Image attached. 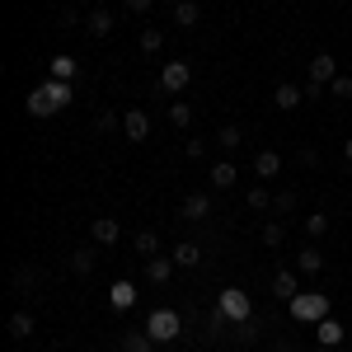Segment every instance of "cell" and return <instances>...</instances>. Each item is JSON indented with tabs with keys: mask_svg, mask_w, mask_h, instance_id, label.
I'll return each instance as SVG.
<instances>
[{
	"mask_svg": "<svg viewBox=\"0 0 352 352\" xmlns=\"http://www.w3.org/2000/svg\"><path fill=\"white\" fill-rule=\"evenodd\" d=\"M94 254H99V249H94V244H80V249H71V272H89L94 268Z\"/></svg>",
	"mask_w": 352,
	"mask_h": 352,
	"instance_id": "e0dca14e",
	"label": "cell"
},
{
	"mask_svg": "<svg viewBox=\"0 0 352 352\" xmlns=\"http://www.w3.org/2000/svg\"><path fill=\"white\" fill-rule=\"evenodd\" d=\"M89 235H94V244H104V249H109V244H118L122 230H118V221H113V217H99L94 226H89Z\"/></svg>",
	"mask_w": 352,
	"mask_h": 352,
	"instance_id": "7c38bea8",
	"label": "cell"
},
{
	"mask_svg": "<svg viewBox=\"0 0 352 352\" xmlns=\"http://www.w3.org/2000/svg\"><path fill=\"white\" fill-rule=\"evenodd\" d=\"M160 47H164L160 28H141V52H160Z\"/></svg>",
	"mask_w": 352,
	"mask_h": 352,
	"instance_id": "d4e9b609",
	"label": "cell"
},
{
	"mask_svg": "<svg viewBox=\"0 0 352 352\" xmlns=\"http://www.w3.org/2000/svg\"><path fill=\"white\" fill-rule=\"evenodd\" d=\"M217 315L221 320H230V324H249V315H254V300H249V292H240V287H226L217 300Z\"/></svg>",
	"mask_w": 352,
	"mask_h": 352,
	"instance_id": "7a4b0ae2",
	"label": "cell"
},
{
	"mask_svg": "<svg viewBox=\"0 0 352 352\" xmlns=\"http://www.w3.org/2000/svg\"><path fill=\"white\" fill-rule=\"evenodd\" d=\"M174 263H179V268H197V263H202V249L184 240L179 249H174Z\"/></svg>",
	"mask_w": 352,
	"mask_h": 352,
	"instance_id": "44dd1931",
	"label": "cell"
},
{
	"mask_svg": "<svg viewBox=\"0 0 352 352\" xmlns=\"http://www.w3.org/2000/svg\"><path fill=\"white\" fill-rule=\"evenodd\" d=\"M169 122H174V127H188L192 109H188V104H169Z\"/></svg>",
	"mask_w": 352,
	"mask_h": 352,
	"instance_id": "f1b7e54d",
	"label": "cell"
},
{
	"mask_svg": "<svg viewBox=\"0 0 352 352\" xmlns=\"http://www.w3.org/2000/svg\"><path fill=\"white\" fill-rule=\"evenodd\" d=\"M122 132H127V141H146V136H151V118H146V109L122 113Z\"/></svg>",
	"mask_w": 352,
	"mask_h": 352,
	"instance_id": "8992f818",
	"label": "cell"
},
{
	"mask_svg": "<svg viewBox=\"0 0 352 352\" xmlns=\"http://www.w3.org/2000/svg\"><path fill=\"white\" fill-rule=\"evenodd\" d=\"M151 5H155V0H127V10H136V14H146Z\"/></svg>",
	"mask_w": 352,
	"mask_h": 352,
	"instance_id": "e575fe53",
	"label": "cell"
},
{
	"mask_svg": "<svg viewBox=\"0 0 352 352\" xmlns=\"http://www.w3.org/2000/svg\"><path fill=\"white\" fill-rule=\"evenodd\" d=\"M85 33H89V38H109L113 33V14L109 10H89V14H85Z\"/></svg>",
	"mask_w": 352,
	"mask_h": 352,
	"instance_id": "8fae6325",
	"label": "cell"
},
{
	"mask_svg": "<svg viewBox=\"0 0 352 352\" xmlns=\"http://www.w3.org/2000/svg\"><path fill=\"white\" fill-rule=\"evenodd\" d=\"M343 333H348V329L338 324L333 315H324V320L315 324V338H320V348H338V343H343Z\"/></svg>",
	"mask_w": 352,
	"mask_h": 352,
	"instance_id": "52a82bcc",
	"label": "cell"
},
{
	"mask_svg": "<svg viewBox=\"0 0 352 352\" xmlns=\"http://www.w3.org/2000/svg\"><path fill=\"white\" fill-rule=\"evenodd\" d=\"M33 315H24V310H19V315H10V338H28V333H33Z\"/></svg>",
	"mask_w": 352,
	"mask_h": 352,
	"instance_id": "7402d4cb",
	"label": "cell"
},
{
	"mask_svg": "<svg viewBox=\"0 0 352 352\" xmlns=\"http://www.w3.org/2000/svg\"><path fill=\"white\" fill-rule=\"evenodd\" d=\"M174 268H179V263H174V254H151V263H146V277L160 287V282H169V272H174Z\"/></svg>",
	"mask_w": 352,
	"mask_h": 352,
	"instance_id": "9c48e42d",
	"label": "cell"
},
{
	"mask_svg": "<svg viewBox=\"0 0 352 352\" xmlns=\"http://www.w3.org/2000/svg\"><path fill=\"white\" fill-rule=\"evenodd\" d=\"M343 160L352 164V136H348V141H343Z\"/></svg>",
	"mask_w": 352,
	"mask_h": 352,
	"instance_id": "d590c367",
	"label": "cell"
},
{
	"mask_svg": "<svg viewBox=\"0 0 352 352\" xmlns=\"http://www.w3.org/2000/svg\"><path fill=\"white\" fill-rule=\"evenodd\" d=\"M118 122H122V118H118L113 109H99V113H94V127H99V132H113Z\"/></svg>",
	"mask_w": 352,
	"mask_h": 352,
	"instance_id": "f546056e",
	"label": "cell"
},
{
	"mask_svg": "<svg viewBox=\"0 0 352 352\" xmlns=\"http://www.w3.org/2000/svg\"><path fill=\"white\" fill-rule=\"evenodd\" d=\"M197 19H202V10H197L192 0H174V24L179 28H192Z\"/></svg>",
	"mask_w": 352,
	"mask_h": 352,
	"instance_id": "2e32d148",
	"label": "cell"
},
{
	"mask_svg": "<svg viewBox=\"0 0 352 352\" xmlns=\"http://www.w3.org/2000/svg\"><path fill=\"white\" fill-rule=\"evenodd\" d=\"M240 141H244V136H240V127H221V132H217V146H226V151H235Z\"/></svg>",
	"mask_w": 352,
	"mask_h": 352,
	"instance_id": "1f68e13d",
	"label": "cell"
},
{
	"mask_svg": "<svg viewBox=\"0 0 352 352\" xmlns=\"http://www.w3.org/2000/svg\"><path fill=\"white\" fill-rule=\"evenodd\" d=\"M188 80H192V66H188V61H169V66L160 71V89H169V94H179Z\"/></svg>",
	"mask_w": 352,
	"mask_h": 352,
	"instance_id": "5b68a950",
	"label": "cell"
},
{
	"mask_svg": "<svg viewBox=\"0 0 352 352\" xmlns=\"http://www.w3.org/2000/svg\"><path fill=\"white\" fill-rule=\"evenodd\" d=\"M151 333H122V352H151Z\"/></svg>",
	"mask_w": 352,
	"mask_h": 352,
	"instance_id": "603a6c76",
	"label": "cell"
},
{
	"mask_svg": "<svg viewBox=\"0 0 352 352\" xmlns=\"http://www.w3.org/2000/svg\"><path fill=\"white\" fill-rule=\"evenodd\" d=\"M277 169H282V155H277V151H258V155H254V174H258V179H272Z\"/></svg>",
	"mask_w": 352,
	"mask_h": 352,
	"instance_id": "9a60e30c",
	"label": "cell"
},
{
	"mask_svg": "<svg viewBox=\"0 0 352 352\" xmlns=\"http://www.w3.org/2000/svg\"><path fill=\"white\" fill-rule=\"evenodd\" d=\"M282 240H287V230H282V221H268V226H263V244H268V249H277Z\"/></svg>",
	"mask_w": 352,
	"mask_h": 352,
	"instance_id": "4316f807",
	"label": "cell"
},
{
	"mask_svg": "<svg viewBox=\"0 0 352 352\" xmlns=\"http://www.w3.org/2000/svg\"><path fill=\"white\" fill-rule=\"evenodd\" d=\"M329 89H333V99H352V76H338Z\"/></svg>",
	"mask_w": 352,
	"mask_h": 352,
	"instance_id": "d6a6232c",
	"label": "cell"
},
{
	"mask_svg": "<svg viewBox=\"0 0 352 352\" xmlns=\"http://www.w3.org/2000/svg\"><path fill=\"white\" fill-rule=\"evenodd\" d=\"M296 268L300 272H320V268H324V254H320L315 244H305V249L296 254Z\"/></svg>",
	"mask_w": 352,
	"mask_h": 352,
	"instance_id": "d6986e66",
	"label": "cell"
},
{
	"mask_svg": "<svg viewBox=\"0 0 352 352\" xmlns=\"http://www.w3.org/2000/svg\"><path fill=\"white\" fill-rule=\"evenodd\" d=\"M268 207H272L268 188H249V212H268Z\"/></svg>",
	"mask_w": 352,
	"mask_h": 352,
	"instance_id": "484cf974",
	"label": "cell"
},
{
	"mask_svg": "<svg viewBox=\"0 0 352 352\" xmlns=\"http://www.w3.org/2000/svg\"><path fill=\"white\" fill-rule=\"evenodd\" d=\"M329 315V296L324 292H300V296H292V320H300V324H320Z\"/></svg>",
	"mask_w": 352,
	"mask_h": 352,
	"instance_id": "3957f363",
	"label": "cell"
},
{
	"mask_svg": "<svg viewBox=\"0 0 352 352\" xmlns=\"http://www.w3.org/2000/svg\"><path fill=\"white\" fill-rule=\"evenodd\" d=\"M207 212H212L207 192H192V197H184V207H179V217H184V221H202Z\"/></svg>",
	"mask_w": 352,
	"mask_h": 352,
	"instance_id": "4fadbf2b",
	"label": "cell"
},
{
	"mask_svg": "<svg viewBox=\"0 0 352 352\" xmlns=\"http://www.w3.org/2000/svg\"><path fill=\"white\" fill-rule=\"evenodd\" d=\"M235 179H240L235 164H217V169H212V184H217V188H235Z\"/></svg>",
	"mask_w": 352,
	"mask_h": 352,
	"instance_id": "cb8c5ba5",
	"label": "cell"
},
{
	"mask_svg": "<svg viewBox=\"0 0 352 352\" xmlns=\"http://www.w3.org/2000/svg\"><path fill=\"white\" fill-rule=\"evenodd\" d=\"M292 207H296V192H277L272 197V212H292Z\"/></svg>",
	"mask_w": 352,
	"mask_h": 352,
	"instance_id": "836d02e7",
	"label": "cell"
},
{
	"mask_svg": "<svg viewBox=\"0 0 352 352\" xmlns=\"http://www.w3.org/2000/svg\"><path fill=\"white\" fill-rule=\"evenodd\" d=\"M76 94H71V80H47L38 89H28V113L33 118H52L56 109H66Z\"/></svg>",
	"mask_w": 352,
	"mask_h": 352,
	"instance_id": "6da1fadb",
	"label": "cell"
},
{
	"mask_svg": "<svg viewBox=\"0 0 352 352\" xmlns=\"http://www.w3.org/2000/svg\"><path fill=\"white\" fill-rule=\"evenodd\" d=\"M146 333H151L155 343H174V338L184 333V324H179V310H155V315L146 320Z\"/></svg>",
	"mask_w": 352,
	"mask_h": 352,
	"instance_id": "277c9868",
	"label": "cell"
},
{
	"mask_svg": "<svg viewBox=\"0 0 352 352\" xmlns=\"http://www.w3.org/2000/svg\"><path fill=\"white\" fill-rule=\"evenodd\" d=\"M348 329H352V324H348Z\"/></svg>",
	"mask_w": 352,
	"mask_h": 352,
	"instance_id": "74e56055",
	"label": "cell"
},
{
	"mask_svg": "<svg viewBox=\"0 0 352 352\" xmlns=\"http://www.w3.org/2000/svg\"><path fill=\"white\" fill-rule=\"evenodd\" d=\"M324 230H329V217H324V212H315V217H305V235H315V240H320Z\"/></svg>",
	"mask_w": 352,
	"mask_h": 352,
	"instance_id": "4dcf8cb0",
	"label": "cell"
},
{
	"mask_svg": "<svg viewBox=\"0 0 352 352\" xmlns=\"http://www.w3.org/2000/svg\"><path fill=\"white\" fill-rule=\"evenodd\" d=\"M324 352H338V348H324Z\"/></svg>",
	"mask_w": 352,
	"mask_h": 352,
	"instance_id": "8d00e7d4",
	"label": "cell"
},
{
	"mask_svg": "<svg viewBox=\"0 0 352 352\" xmlns=\"http://www.w3.org/2000/svg\"><path fill=\"white\" fill-rule=\"evenodd\" d=\"M47 71H52V80H71V76H76V56L56 52L52 61H47Z\"/></svg>",
	"mask_w": 352,
	"mask_h": 352,
	"instance_id": "ac0fdd59",
	"label": "cell"
},
{
	"mask_svg": "<svg viewBox=\"0 0 352 352\" xmlns=\"http://www.w3.org/2000/svg\"><path fill=\"white\" fill-rule=\"evenodd\" d=\"M310 80L315 85H333L338 80V61H333V56H315V61H310Z\"/></svg>",
	"mask_w": 352,
	"mask_h": 352,
	"instance_id": "ba28073f",
	"label": "cell"
},
{
	"mask_svg": "<svg viewBox=\"0 0 352 352\" xmlns=\"http://www.w3.org/2000/svg\"><path fill=\"white\" fill-rule=\"evenodd\" d=\"M272 292H277V296H282V300H292V296H300L296 277H292V272H287V268H282V272H277V277H272Z\"/></svg>",
	"mask_w": 352,
	"mask_h": 352,
	"instance_id": "ffe728a7",
	"label": "cell"
},
{
	"mask_svg": "<svg viewBox=\"0 0 352 352\" xmlns=\"http://www.w3.org/2000/svg\"><path fill=\"white\" fill-rule=\"evenodd\" d=\"M109 300H113V310H132L136 305V287L127 282V277H118V282L109 287Z\"/></svg>",
	"mask_w": 352,
	"mask_h": 352,
	"instance_id": "30bf717a",
	"label": "cell"
},
{
	"mask_svg": "<svg viewBox=\"0 0 352 352\" xmlns=\"http://www.w3.org/2000/svg\"><path fill=\"white\" fill-rule=\"evenodd\" d=\"M300 99H305V89H300V85H277V94H272V104H277V109H300Z\"/></svg>",
	"mask_w": 352,
	"mask_h": 352,
	"instance_id": "5bb4252c",
	"label": "cell"
},
{
	"mask_svg": "<svg viewBox=\"0 0 352 352\" xmlns=\"http://www.w3.org/2000/svg\"><path fill=\"white\" fill-rule=\"evenodd\" d=\"M155 249H160V235L155 230H141L136 235V254H155Z\"/></svg>",
	"mask_w": 352,
	"mask_h": 352,
	"instance_id": "83f0119b",
	"label": "cell"
}]
</instances>
